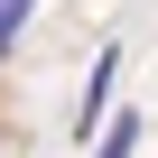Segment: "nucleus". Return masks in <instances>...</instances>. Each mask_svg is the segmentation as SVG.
<instances>
[{
  "instance_id": "1",
  "label": "nucleus",
  "mask_w": 158,
  "mask_h": 158,
  "mask_svg": "<svg viewBox=\"0 0 158 158\" xmlns=\"http://www.w3.org/2000/svg\"><path fill=\"white\" fill-rule=\"evenodd\" d=\"M112 84H121V47L93 56V84H84V102H74V139H93V130L112 121Z\"/></svg>"
},
{
  "instance_id": "2",
  "label": "nucleus",
  "mask_w": 158,
  "mask_h": 158,
  "mask_svg": "<svg viewBox=\"0 0 158 158\" xmlns=\"http://www.w3.org/2000/svg\"><path fill=\"white\" fill-rule=\"evenodd\" d=\"M84 149H93V158H139V121H130V112H112V121H102V139H84Z\"/></svg>"
}]
</instances>
